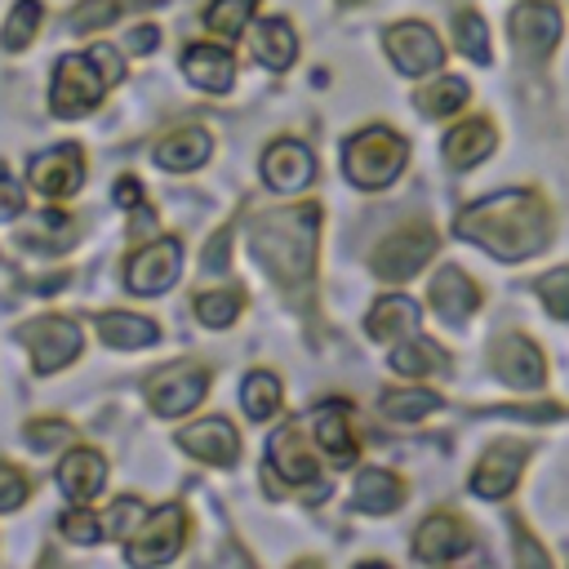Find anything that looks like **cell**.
<instances>
[{"instance_id": "30", "label": "cell", "mask_w": 569, "mask_h": 569, "mask_svg": "<svg viewBox=\"0 0 569 569\" xmlns=\"http://www.w3.org/2000/svg\"><path fill=\"white\" fill-rule=\"evenodd\" d=\"M391 369H396V373H409V378H422V373L445 369V351H440V342H431V338H422V333H409V338L396 342Z\"/></svg>"}, {"instance_id": "3", "label": "cell", "mask_w": 569, "mask_h": 569, "mask_svg": "<svg viewBox=\"0 0 569 569\" xmlns=\"http://www.w3.org/2000/svg\"><path fill=\"white\" fill-rule=\"evenodd\" d=\"M120 80V53L98 44L89 53H67L53 67V89H49V107L62 120H76L84 111H93L102 102V93Z\"/></svg>"}, {"instance_id": "28", "label": "cell", "mask_w": 569, "mask_h": 569, "mask_svg": "<svg viewBox=\"0 0 569 569\" xmlns=\"http://www.w3.org/2000/svg\"><path fill=\"white\" fill-rule=\"evenodd\" d=\"M98 333L107 347H151L160 338V329L147 320V316H133V311H107L98 316Z\"/></svg>"}, {"instance_id": "2", "label": "cell", "mask_w": 569, "mask_h": 569, "mask_svg": "<svg viewBox=\"0 0 569 569\" xmlns=\"http://www.w3.org/2000/svg\"><path fill=\"white\" fill-rule=\"evenodd\" d=\"M316 236H320V204H284L262 209L249 218L253 258L280 289H307L316 271Z\"/></svg>"}, {"instance_id": "11", "label": "cell", "mask_w": 569, "mask_h": 569, "mask_svg": "<svg viewBox=\"0 0 569 569\" xmlns=\"http://www.w3.org/2000/svg\"><path fill=\"white\" fill-rule=\"evenodd\" d=\"M507 27H511V49H520L525 58H547L560 40V9L551 0H520Z\"/></svg>"}, {"instance_id": "18", "label": "cell", "mask_w": 569, "mask_h": 569, "mask_svg": "<svg viewBox=\"0 0 569 569\" xmlns=\"http://www.w3.org/2000/svg\"><path fill=\"white\" fill-rule=\"evenodd\" d=\"M267 462L289 485H311L316 480V458H311V449L302 440V427H280L267 440Z\"/></svg>"}, {"instance_id": "39", "label": "cell", "mask_w": 569, "mask_h": 569, "mask_svg": "<svg viewBox=\"0 0 569 569\" xmlns=\"http://www.w3.org/2000/svg\"><path fill=\"white\" fill-rule=\"evenodd\" d=\"M538 298L547 302V311L556 320H569V267H556L538 280Z\"/></svg>"}, {"instance_id": "27", "label": "cell", "mask_w": 569, "mask_h": 569, "mask_svg": "<svg viewBox=\"0 0 569 569\" xmlns=\"http://www.w3.org/2000/svg\"><path fill=\"white\" fill-rule=\"evenodd\" d=\"M493 151V124L489 120H462L453 133H445V160L453 169H471Z\"/></svg>"}, {"instance_id": "45", "label": "cell", "mask_w": 569, "mask_h": 569, "mask_svg": "<svg viewBox=\"0 0 569 569\" xmlns=\"http://www.w3.org/2000/svg\"><path fill=\"white\" fill-rule=\"evenodd\" d=\"M22 213V187L13 178H0V218H18Z\"/></svg>"}, {"instance_id": "8", "label": "cell", "mask_w": 569, "mask_h": 569, "mask_svg": "<svg viewBox=\"0 0 569 569\" xmlns=\"http://www.w3.org/2000/svg\"><path fill=\"white\" fill-rule=\"evenodd\" d=\"M431 253H436V231L427 222L400 227V231H391L373 249V276H382V280H409L413 271H422V262Z\"/></svg>"}, {"instance_id": "12", "label": "cell", "mask_w": 569, "mask_h": 569, "mask_svg": "<svg viewBox=\"0 0 569 569\" xmlns=\"http://www.w3.org/2000/svg\"><path fill=\"white\" fill-rule=\"evenodd\" d=\"M27 178H31V187H36L40 196L62 200V196L80 191V182H84V151H80L76 142H58V147L31 156Z\"/></svg>"}, {"instance_id": "38", "label": "cell", "mask_w": 569, "mask_h": 569, "mask_svg": "<svg viewBox=\"0 0 569 569\" xmlns=\"http://www.w3.org/2000/svg\"><path fill=\"white\" fill-rule=\"evenodd\" d=\"M453 36H458V49L471 58V62H489V31H485V18L480 13H458L453 18Z\"/></svg>"}, {"instance_id": "19", "label": "cell", "mask_w": 569, "mask_h": 569, "mask_svg": "<svg viewBox=\"0 0 569 569\" xmlns=\"http://www.w3.org/2000/svg\"><path fill=\"white\" fill-rule=\"evenodd\" d=\"M102 485H107V462H102L98 449H71V453L58 462V489H62L71 502L84 507L89 498L102 493Z\"/></svg>"}, {"instance_id": "43", "label": "cell", "mask_w": 569, "mask_h": 569, "mask_svg": "<svg viewBox=\"0 0 569 569\" xmlns=\"http://www.w3.org/2000/svg\"><path fill=\"white\" fill-rule=\"evenodd\" d=\"M138 520H142V507H138L133 498H124V502H116V507H111V533H116V538L133 533V529H138Z\"/></svg>"}, {"instance_id": "25", "label": "cell", "mask_w": 569, "mask_h": 569, "mask_svg": "<svg viewBox=\"0 0 569 569\" xmlns=\"http://www.w3.org/2000/svg\"><path fill=\"white\" fill-rule=\"evenodd\" d=\"M409 333H418V302L405 298V293L378 298L373 311H369V338L373 342H400Z\"/></svg>"}, {"instance_id": "22", "label": "cell", "mask_w": 569, "mask_h": 569, "mask_svg": "<svg viewBox=\"0 0 569 569\" xmlns=\"http://www.w3.org/2000/svg\"><path fill=\"white\" fill-rule=\"evenodd\" d=\"M209 151H213L209 133L196 129V124H187V129H173L169 138H160L151 156H156V164L169 169V173H191V169H200V164L209 160Z\"/></svg>"}, {"instance_id": "10", "label": "cell", "mask_w": 569, "mask_h": 569, "mask_svg": "<svg viewBox=\"0 0 569 569\" xmlns=\"http://www.w3.org/2000/svg\"><path fill=\"white\" fill-rule=\"evenodd\" d=\"M178 271H182V249H178L173 236H164V240H151L147 249H138V253L124 262V284H129L133 293L151 298V293H164V289L178 280Z\"/></svg>"}, {"instance_id": "44", "label": "cell", "mask_w": 569, "mask_h": 569, "mask_svg": "<svg viewBox=\"0 0 569 569\" xmlns=\"http://www.w3.org/2000/svg\"><path fill=\"white\" fill-rule=\"evenodd\" d=\"M227 244H231V227H222V231L209 240V253H204V271H227Z\"/></svg>"}, {"instance_id": "13", "label": "cell", "mask_w": 569, "mask_h": 569, "mask_svg": "<svg viewBox=\"0 0 569 569\" xmlns=\"http://www.w3.org/2000/svg\"><path fill=\"white\" fill-rule=\"evenodd\" d=\"M525 458H529V445L493 440V445L480 453L476 471H471V489H476L480 498H507V493L516 489L520 471H525Z\"/></svg>"}, {"instance_id": "24", "label": "cell", "mask_w": 569, "mask_h": 569, "mask_svg": "<svg viewBox=\"0 0 569 569\" xmlns=\"http://www.w3.org/2000/svg\"><path fill=\"white\" fill-rule=\"evenodd\" d=\"M431 307H436L445 320H467V316L480 307V289L471 284L467 271L445 267V271H436V280H431Z\"/></svg>"}, {"instance_id": "23", "label": "cell", "mask_w": 569, "mask_h": 569, "mask_svg": "<svg viewBox=\"0 0 569 569\" xmlns=\"http://www.w3.org/2000/svg\"><path fill=\"white\" fill-rule=\"evenodd\" d=\"M405 502V480L387 467H365L356 476V489H351V507L356 511H369V516H387Z\"/></svg>"}, {"instance_id": "9", "label": "cell", "mask_w": 569, "mask_h": 569, "mask_svg": "<svg viewBox=\"0 0 569 569\" xmlns=\"http://www.w3.org/2000/svg\"><path fill=\"white\" fill-rule=\"evenodd\" d=\"M387 53L405 76H431L445 67V44L427 22H396L387 31Z\"/></svg>"}, {"instance_id": "41", "label": "cell", "mask_w": 569, "mask_h": 569, "mask_svg": "<svg viewBox=\"0 0 569 569\" xmlns=\"http://www.w3.org/2000/svg\"><path fill=\"white\" fill-rule=\"evenodd\" d=\"M58 529H62L71 542H98V533H102V529H98V520H93L80 502H76V511H67V516L58 520Z\"/></svg>"}, {"instance_id": "15", "label": "cell", "mask_w": 569, "mask_h": 569, "mask_svg": "<svg viewBox=\"0 0 569 569\" xmlns=\"http://www.w3.org/2000/svg\"><path fill=\"white\" fill-rule=\"evenodd\" d=\"M467 551H471V529L449 511L427 516L413 533V556L427 560V565H445V560H458Z\"/></svg>"}, {"instance_id": "17", "label": "cell", "mask_w": 569, "mask_h": 569, "mask_svg": "<svg viewBox=\"0 0 569 569\" xmlns=\"http://www.w3.org/2000/svg\"><path fill=\"white\" fill-rule=\"evenodd\" d=\"M178 445H182L187 453H196L200 462H213V467H231L236 453H240V436H236V427L222 422V418H200V422L182 427V431H178Z\"/></svg>"}, {"instance_id": "7", "label": "cell", "mask_w": 569, "mask_h": 569, "mask_svg": "<svg viewBox=\"0 0 569 569\" xmlns=\"http://www.w3.org/2000/svg\"><path fill=\"white\" fill-rule=\"evenodd\" d=\"M182 533H187V516L178 502H164L160 511H151L124 542V560L129 565H164L178 556L182 547Z\"/></svg>"}, {"instance_id": "14", "label": "cell", "mask_w": 569, "mask_h": 569, "mask_svg": "<svg viewBox=\"0 0 569 569\" xmlns=\"http://www.w3.org/2000/svg\"><path fill=\"white\" fill-rule=\"evenodd\" d=\"M493 373L516 391H538L547 382V360L529 338L511 333L493 342Z\"/></svg>"}, {"instance_id": "6", "label": "cell", "mask_w": 569, "mask_h": 569, "mask_svg": "<svg viewBox=\"0 0 569 569\" xmlns=\"http://www.w3.org/2000/svg\"><path fill=\"white\" fill-rule=\"evenodd\" d=\"M209 391V373L196 365V360H173L164 369H156L147 378V400L160 418H182L191 413Z\"/></svg>"}, {"instance_id": "29", "label": "cell", "mask_w": 569, "mask_h": 569, "mask_svg": "<svg viewBox=\"0 0 569 569\" xmlns=\"http://www.w3.org/2000/svg\"><path fill=\"white\" fill-rule=\"evenodd\" d=\"M71 240H76V222H71V213H62V209L36 213V222L22 231V244L36 249V253H58V249H67Z\"/></svg>"}, {"instance_id": "34", "label": "cell", "mask_w": 569, "mask_h": 569, "mask_svg": "<svg viewBox=\"0 0 569 569\" xmlns=\"http://www.w3.org/2000/svg\"><path fill=\"white\" fill-rule=\"evenodd\" d=\"M240 307H244V293H240V289H213V293H196V302H191L196 320H204L209 329H227V325L240 316Z\"/></svg>"}, {"instance_id": "31", "label": "cell", "mask_w": 569, "mask_h": 569, "mask_svg": "<svg viewBox=\"0 0 569 569\" xmlns=\"http://www.w3.org/2000/svg\"><path fill=\"white\" fill-rule=\"evenodd\" d=\"M436 409H440V396L427 391V387H391L378 400V413L391 418V422H418V418H427Z\"/></svg>"}, {"instance_id": "16", "label": "cell", "mask_w": 569, "mask_h": 569, "mask_svg": "<svg viewBox=\"0 0 569 569\" xmlns=\"http://www.w3.org/2000/svg\"><path fill=\"white\" fill-rule=\"evenodd\" d=\"M262 178L276 191H302L316 178V160L298 138H280V142H271L262 151Z\"/></svg>"}, {"instance_id": "46", "label": "cell", "mask_w": 569, "mask_h": 569, "mask_svg": "<svg viewBox=\"0 0 569 569\" xmlns=\"http://www.w3.org/2000/svg\"><path fill=\"white\" fill-rule=\"evenodd\" d=\"M116 204H124V209H138V204H142L138 178H120V182H116Z\"/></svg>"}, {"instance_id": "32", "label": "cell", "mask_w": 569, "mask_h": 569, "mask_svg": "<svg viewBox=\"0 0 569 569\" xmlns=\"http://www.w3.org/2000/svg\"><path fill=\"white\" fill-rule=\"evenodd\" d=\"M240 405L253 422H267L271 413H280V378L267 373V369H253L240 387Z\"/></svg>"}, {"instance_id": "5", "label": "cell", "mask_w": 569, "mask_h": 569, "mask_svg": "<svg viewBox=\"0 0 569 569\" xmlns=\"http://www.w3.org/2000/svg\"><path fill=\"white\" fill-rule=\"evenodd\" d=\"M18 342L31 351V365L40 373H53V369H67L76 356H80V325L67 320V316H36L18 329Z\"/></svg>"}, {"instance_id": "33", "label": "cell", "mask_w": 569, "mask_h": 569, "mask_svg": "<svg viewBox=\"0 0 569 569\" xmlns=\"http://www.w3.org/2000/svg\"><path fill=\"white\" fill-rule=\"evenodd\" d=\"M156 0H80L76 9H71V27L76 31H102V27H111L116 18H124V13H133V9H151Z\"/></svg>"}, {"instance_id": "1", "label": "cell", "mask_w": 569, "mask_h": 569, "mask_svg": "<svg viewBox=\"0 0 569 569\" xmlns=\"http://www.w3.org/2000/svg\"><path fill=\"white\" fill-rule=\"evenodd\" d=\"M458 236L502 262H520L551 240V209L533 191H498L458 218Z\"/></svg>"}, {"instance_id": "42", "label": "cell", "mask_w": 569, "mask_h": 569, "mask_svg": "<svg viewBox=\"0 0 569 569\" xmlns=\"http://www.w3.org/2000/svg\"><path fill=\"white\" fill-rule=\"evenodd\" d=\"M27 502V476L9 462H0V511H13Z\"/></svg>"}, {"instance_id": "36", "label": "cell", "mask_w": 569, "mask_h": 569, "mask_svg": "<svg viewBox=\"0 0 569 569\" xmlns=\"http://www.w3.org/2000/svg\"><path fill=\"white\" fill-rule=\"evenodd\" d=\"M249 13H253V0H213L204 9V27L213 36H240L244 22H249Z\"/></svg>"}, {"instance_id": "26", "label": "cell", "mask_w": 569, "mask_h": 569, "mask_svg": "<svg viewBox=\"0 0 569 569\" xmlns=\"http://www.w3.org/2000/svg\"><path fill=\"white\" fill-rule=\"evenodd\" d=\"M253 58L267 67V71H289L293 58H298V36L284 18H262L258 31H253Z\"/></svg>"}, {"instance_id": "4", "label": "cell", "mask_w": 569, "mask_h": 569, "mask_svg": "<svg viewBox=\"0 0 569 569\" xmlns=\"http://www.w3.org/2000/svg\"><path fill=\"white\" fill-rule=\"evenodd\" d=\"M405 164H409V142L382 124L360 129L342 151V169L356 187H387L400 178Z\"/></svg>"}, {"instance_id": "47", "label": "cell", "mask_w": 569, "mask_h": 569, "mask_svg": "<svg viewBox=\"0 0 569 569\" xmlns=\"http://www.w3.org/2000/svg\"><path fill=\"white\" fill-rule=\"evenodd\" d=\"M156 40H160L156 27H138V31L129 36V49H133V53H147V49H156Z\"/></svg>"}, {"instance_id": "37", "label": "cell", "mask_w": 569, "mask_h": 569, "mask_svg": "<svg viewBox=\"0 0 569 569\" xmlns=\"http://www.w3.org/2000/svg\"><path fill=\"white\" fill-rule=\"evenodd\" d=\"M40 18H44V9H40V0H18L13 4V13H9V22H4V49H22V44H31V36H36V27H40Z\"/></svg>"}, {"instance_id": "21", "label": "cell", "mask_w": 569, "mask_h": 569, "mask_svg": "<svg viewBox=\"0 0 569 569\" xmlns=\"http://www.w3.org/2000/svg\"><path fill=\"white\" fill-rule=\"evenodd\" d=\"M311 436H316V445L329 453V462L333 467H351L356 462V431H351V418H347V409L342 405H320L316 413H311Z\"/></svg>"}, {"instance_id": "35", "label": "cell", "mask_w": 569, "mask_h": 569, "mask_svg": "<svg viewBox=\"0 0 569 569\" xmlns=\"http://www.w3.org/2000/svg\"><path fill=\"white\" fill-rule=\"evenodd\" d=\"M467 80H458V76H440V80H431L422 93H418V107H422V116H453L462 102H467Z\"/></svg>"}, {"instance_id": "20", "label": "cell", "mask_w": 569, "mask_h": 569, "mask_svg": "<svg viewBox=\"0 0 569 569\" xmlns=\"http://www.w3.org/2000/svg\"><path fill=\"white\" fill-rule=\"evenodd\" d=\"M182 71L204 93H227L236 84V58L227 49H218V44H191L182 53Z\"/></svg>"}, {"instance_id": "40", "label": "cell", "mask_w": 569, "mask_h": 569, "mask_svg": "<svg viewBox=\"0 0 569 569\" xmlns=\"http://www.w3.org/2000/svg\"><path fill=\"white\" fill-rule=\"evenodd\" d=\"M22 436H27L31 449H53V445H67L71 440V427L62 418H31L22 427Z\"/></svg>"}]
</instances>
